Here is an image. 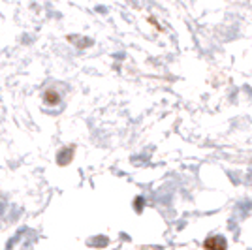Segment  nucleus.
<instances>
[]
</instances>
